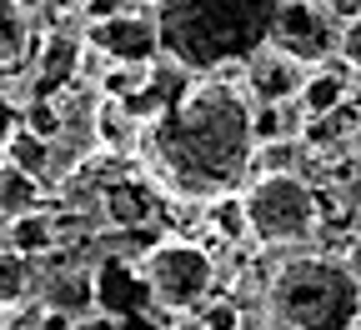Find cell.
Wrapping results in <instances>:
<instances>
[{"label":"cell","instance_id":"6da1fadb","mask_svg":"<svg viewBox=\"0 0 361 330\" xmlns=\"http://www.w3.org/2000/svg\"><path fill=\"white\" fill-rule=\"evenodd\" d=\"M130 110L146 120L135 156L176 201H216L256 165V101L226 70L196 75L161 56L156 85Z\"/></svg>","mask_w":361,"mask_h":330},{"label":"cell","instance_id":"7a4b0ae2","mask_svg":"<svg viewBox=\"0 0 361 330\" xmlns=\"http://www.w3.org/2000/svg\"><path fill=\"white\" fill-rule=\"evenodd\" d=\"M286 0H156L161 56L196 75L246 65L276 40Z\"/></svg>","mask_w":361,"mask_h":330},{"label":"cell","instance_id":"3957f363","mask_svg":"<svg viewBox=\"0 0 361 330\" xmlns=\"http://www.w3.org/2000/svg\"><path fill=\"white\" fill-rule=\"evenodd\" d=\"M266 315L296 330H356L361 320V280L331 255H291L266 280Z\"/></svg>","mask_w":361,"mask_h":330},{"label":"cell","instance_id":"277c9868","mask_svg":"<svg viewBox=\"0 0 361 330\" xmlns=\"http://www.w3.org/2000/svg\"><path fill=\"white\" fill-rule=\"evenodd\" d=\"M241 196L256 246H301L322 225V201H316L311 180L296 170H256Z\"/></svg>","mask_w":361,"mask_h":330},{"label":"cell","instance_id":"5b68a950","mask_svg":"<svg viewBox=\"0 0 361 330\" xmlns=\"http://www.w3.org/2000/svg\"><path fill=\"white\" fill-rule=\"evenodd\" d=\"M135 265H141V275H146L156 305L171 310V315L196 310V305L211 296V286H216V260H211V250L196 246V241H186V235L156 241Z\"/></svg>","mask_w":361,"mask_h":330},{"label":"cell","instance_id":"8992f818","mask_svg":"<svg viewBox=\"0 0 361 330\" xmlns=\"http://www.w3.org/2000/svg\"><path fill=\"white\" fill-rule=\"evenodd\" d=\"M80 35H85V45H96V51L111 56V61H156V56H161L156 15H135V11L90 15Z\"/></svg>","mask_w":361,"mask_h":330},{"label":"cell","instance_id":"52a82bcc","mask_svg":"<svg viewBox=\"0 0 361 330\" xmlns=\"http://www.w3.org/2000/svg\"><path fill=\"white\" fill-rule=\"evenodd\" d=\"M241 70H246V90H251L256 106H286V101L301 96V85L311 75V61L286 51L281 40H271L266 51H256Z\"/></svg>","mask_w":361,"mask_h":330},{"label":"cell","instance_id":"ba28073f","mask_svg":"<svg viewBox=\"0 0 361 330\" xmlns=\"http://www.w3.org/2000/svg\"><path fill=\"white\" fill-rule=\"evenodd\" d=\"M40 305L51 310V315H71V320H96L101 315V280L90 265H56V270H45L40 280Z\"/></svg>","mask_w":361,"mask_h":330},{"label":"cell","instance_id":"9c48e42d","mask_svg":"<svg viewBox=\"0 0 361 330\" xmlns=\"http://www.w3.org/2000/svg\"><path fill=\"white\" fill-rule=\"evenodd\" d=\"M336 20L326 11V0H322V11H316V0H301V6H281V25H276V40L286 45V51L306 56L311 65L322 61V56H336V30L326 25Z\"/></svg>","mask_w":361,"mask_h":330},{"label":"cell","instance_id":"30bf717a","mask_svg":"<svg viewBox=\"0 0 361 330\" xmlns=\"http://www.w3.org/2000/svg\"><path fill=\"white\" fill-rule=\"evenodd\" d=\"M80 56H85V40L75 45L71 35H45L35 45V70H30V85L35 96H66L71 85H80Z\"/></svg>","mask_w":361,"mask_h":330},{"label":"cell","instance_id":"8fae6325","mask_svg":"<svg viewBox=\"0 0 361 330\" xmlns=\"http://www.w3.org/2000/svg\"><path fill=\"white\" fill-rule=\"evenodd\" d=\"M96 280H101V315H135L141 305H156L141 265L101 260V265H96Z\"/></svg>","mask_w":361,"mask_h":330},{"label":"cell","instance_id":"7c38bea8","mask_svg":"<svg viewBox=\"0 0 361 330\" xmlns=\"http://www.w3.org/2000/svg\"><path fill=\"white\" fill-rule=\"evenodd\" d=\"M141 130H146V120L135 115L126 101H116V96H101L96 101V125H90V135H96L101 151L135 156V151H141Z\"/></svg>","mask_w":361,"mask_h":330},{"label":"cell","instance_id":"4fadbf2b","mask_svg":"<svg viewBox=\"0 0 361 330\" xmlns=\"http://www.w3.org/2000/svg\"><path fill=\"white\" fill-rule=\"evenodd\" d=\"M0 160H11V165H20V170H30V175L45 180V175H51V165H56V140L20 120L16 135L6 140V151H0Z\"/></svg>","mask_w":361,"mask_h":330},{"label":"cell","instance_id":"5bb4252c","mask_svg":"<svg viewBox=\"0 0 361 330\" xmlns=\"http://www.w3.org/2000/svg\"><path fill=\"white\" fill-rule=\"evenodd\" d=\"M35 56L30 35V11H20L16 0H0V70H16Z\"/></svg>","mask_w":361,"mask_h":330},{"label":"cell","instance_id":"9a60e30c","mask_svg":"<svg viewBox=\"0 0 361 330\" xmlns=\"http://www.w3.org/2000/svg\"><path fill=\"white\" fill-rule=\"evenodd\" d=\"M11 246H16V250H25V255H35V260H40V255H51V250L61 246V230H56L51 205L16 215V220H11Z\"/></svg>","mask_w":361,"mask_h":330},{"label":"cell","instance_id":"2e32d148","mask_svg":"<svg viewBox=\"0 0 361 330\" xmlns=\"http://www.w3.org/2000/svg\"><path fill=\"white\" fill-rule=\"evenodd\" d=\"M35 255L16 250V246H0V310H20L35 291Z\"/></svg>","mask_w":361,"mask_h":330},{"label":"cell","instance_id":"e0dca14e","mask_svg":"<svg viewBox=\"0 0 361 330\" xmlns=\"http://www.w3.org/2000/svg\"><path fill=\"white\" fill-rule=\"evenodd\" d=\"M206 230H216L226 246H246V241H256V235H251V215H246V196H241V191L216 196V201L206 205Z\"/></svg>","mask_w":361,"mask_h":330},{"label":"cell","instance_id":"ac0fdd59","mask_svg":"<svg viewBox=\"0 0 361 330\" xmlns=\"http://www.w3.org/2000/svg\"><path fill=\"white\" fill-rule=\"evenodd\" d=\"M341 70H346V65H341ZM341 70L311 65V75H306V85H301V96H296V106L306 110V120H311V115H331V110L346 106V80H341Z\"/></svg>","mask_w":361,"mask_h":330},{"label":"cell","instance_id":"d6986e66","mask_svg":"<svg viewBox=\"0 0 361 330\" xmlns=\"http://www.w3.org/2000/svg\"><path fill=\"white\" fill-rule=\"evenodd\" d=\"M40 205H45V180L11 165V160H0V210L25 215V210H40Z\"/></svg>","mask_w":361,"mask_h":330},{"label":"cell","instance_id":"ffe728a7","mask_svg":"<svg viewBox=\"0 0 361 330\" xmlns=\"http://www.w3.org/2000/svg\"><path fill=\"white\" fill-rule=\"evenodd\" d=\"M336 61H341L351 75H361V15L336 20Z\"/></svg>","mask_w":361,"mask_h":330},{"label":"cell","instance_id":"44dd1931","mask_svg":"<svg viewBox=\"0 0 361 330\" xmlns=\"http://www.w3.org/2000/svg\"><path fill=\"white\" fill-rule=\"evenodd\" d=\"M196 320H201V330H241V310H236V300H201L196 305Z\"/></svg>","mask_w":361,"mask_h":330},{"label":"cell","instance_id":"7402d4cb","mask_svg":"<svg viewBox=\"0 0 361 330\" xmlns=\"http://www.w3.org/2000/svg\"><path fill=\"white\" fill-rule=\"evenodd\" d=\"M25 120V106L11 96V85H6V70H0V151H6V140L16 135V125Z\"/></svg>","mask_w":361,"mask_h":330},{"label":"cell","instance_id":"603a6c76","mask_svg":"<svg viewBox=\"0 0 361 330\" xmlns=\"http://www.w3.org/2000/svg\"><path fill=\"white\" fill-rule=\"evenodd\" d=\"M96 320H71V315H51V310H45V325L40 330H96Z\"/></svg>","mask_w":361,"mask_h":330},{"label":"cell","instance_id":"cb8c5ba5","mask_svg":"<svg viewBox=\"0 0 361 330\" xmlns=\"http://www.w3.org/2000/svg\"><path fill=\"white\" fill-rule=\"evenodd\" d=\"M341 255H346V265H351V270H356V280H361V230H351V241H346V250H341Z\"/></svg>","mask_w":361,"mask_h":330},{"label":"cell","instance_id":"d4e9b609","mask_svg":"<svg viewBox=\"0 0 361 330\" xmlns=\"http://www.w3.org/2000/svg\"><path fill=\"white\" fill-rule=\"evenodd\" d=\"M326 11L336 20H351V15H361V0H326Z\"/></svg>","mask_w":361,"mask_h":330},{"label":"cell","instance_id":"484cf974","mask_svg":"<svg viewBox=\"0 0 361 330\" xmlns=\"http://www.w3.org/2000/svg\"><path fill=\"white\" fill-rule=\"evenodd\" d=\"M51 11H61V15H90V0H51Z\"/></svg>","mask_w":361,"mask_h":330},{"label":"cell","instance_id":"4316f807","mask_svg":"<svg viewBox=\"0 0 361 330\" xmlns=\"http://www.w3.org/2000/svg\"><path fill=\"white\" fill-rule=\"evenodd\" d=\"M11 220H16L11 210H0V246H11Z\"/></svg>","mask_w":361,"mask_h":330},{"label":"cell","instance_id":"83f0119b","mask_svg":"<svg viewBox=\"0 0 361 330\" xmlns=\"http://www.w3.org/2000/svg\"><path fill=\"white\" fill-rule=\"evenodd\" d=\"M16 6H20V11H30V15H35V11H51V0H16Z\"/></svg>","mask_w":361,"mask_h":330},{"label":"cell","instance_id":"f1b7e54d","mask_svg":"<svg viewBox=\"0 0 361 330\" xmlns=\"http://www.w3.org/2000/svg\"><path fill=\"white\" fill-rule=\"evenodd\" d=\"M351 156L361 160V115H356V130H351Z\"/></svg>","mask_w":361,"mask_h":330},{"label":"cell","instance_id":"f546056e","mask_svg":"<svg viewBox=\"0 0 361 330\" xmlns=\"http://www.w3.org/2000/svg\"><path fill=\"white\" fill-rule=\"evenodd\" d=\"M266 330H296V325H286V320H271V325H266Z\"/></svg>","mask_w":361,"mask_h":330},{"label":"cell","instance_id":"4dcf8cb0","mask_svg":"<svg viewBox=\"0 0 361 330\" xmlns=\"http://www.w3.org/2000/svg\"><path fill=\"white\" fill-rule=\"evenodd\" d=\"M6 315H11V310H0V330H11V320H6Z\"/></svg>","mask_w":361,"mask_h":330},{"label":"cell","instance_id":"1f68e13d","mask_svg":"<svg viewBox=\"0 0 361 330\" xmlns=\"http://www.w3.org/2000/svg\"><path fill=\"white\" fill-rule=\"evenodd\" d=\"M286 6H301V0H286Z\"/></svg>","mask_w":361,"mask_h":330},{"label":"cell","instance_id":"d6a6232c","mask_svg":"<svg viewBox=\"0 0 361 330\" xmlns=\"http://www.w3.org/2000/svg\"><path fill=\"white\" fill-rule=\"evenodd\" d=\"M356 330H361V325H356Z\"/></svg>","mask_w":361,"mask_h":330},{"label":"cell","instance_id":"836d02e7","mask_svg":"<svg viewBox=\"0 0 361 330\" xmlns=\"http://www.w3.org/2000/svg\"><path fill=\"white\" fill-rule=\"evenodd\" d=\"M356 325H361V320H356Z\"/></svg>","mask_w":361,"mask_h":330}]
</instances>
